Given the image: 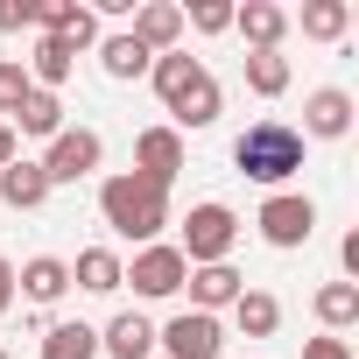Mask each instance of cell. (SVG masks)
<instances>
[{"label": "cell", "mask_w": 359, "mask_h": 359, "mask_svg": "<svg viewBox=\"0 0 359 359\" xmlns=\"http://www.w3.org/2000/svg\"><path fill=\"white\" fill-rule=\"evenodd\" d=\"M99 212H106V226L120 240L155 247V233L169 226V184H155V176H141V169H120V176L99 184Z\"/></svg>", "instance_id": "obj_1"}, {"label": "cell", "mask_w": 359, "mask_h": 359, "mask_svg": "<svg viewBox=\"0 0 359 359\" xmlns=\"http://www.w3.org/2000/svg\"><path fill=\"white\" fill-rule=\"evenodd\" d=\"M233 169L254 176V184H289V176L303 169V134L289 120H254L233 141Z\"/></svg>", "instance_id": "obj_2"}, {"label": "cell", "mask_w": 359, "mask_h": 359, "mask_svg": "<svg viewBox=\"0 0 359 359\" xmlns=\"http://www.w3.org/2000/svg\"><path fill=\"white\" fill-rule=\"evenodd\" d=\"M233 240H240V219H233V205H198L191 219H184V268H219L226 254H233Z\"/></svg>", "instance_id": "obj_3"}, {"label": "cell", "mask_w": 359, "mask_h": 359, "mask_svg": "<svg viewBox=\"0 0 359 359\" xmlns=\"http://www.w3.org/2000/svg\"><path fill=\"white\" fill-rule=\"evenodd\" d=\"M99 155H106V141H99L92 127H64V134L50 141V155H43L50 191H57V184H78V176H92V169H99Z\"/></svg>", "instance_id": "obj_4"}, {"label": "cell", "mask_w": 359, "mask_h": 359, "mask_svg": "<svg viewBox=\"0 0 359 359\" xmlns=\"http://www.w3.org/2000/svg\"><path fill=\"white\" fill-rule=\"evenodd\" d=\"M254 226H261V240H268V247H303V240L317 233V205H310V198H296V191H275V198L261 205V219H254Z\"/></svg>", "instance_id": "obj_5"}, {"label": "cell", "mask_w": 359, "mask_h": 359, "mask_svg": "<svg viewBox=\"0 0 359 359\" xmlns=\"http://www.w3.org/2000/svg\"><path fill=\"white\" fill-rule=\"evenodd\" d=\"M155 338L169 345V359H219V345H226L219 317H205V310H184V317H169Z\"/></svg>", "instance_id": "obj_6"}, {"label": "cell", "mask_w": 359, "mask_h": 359, "mask_svg": "<svg viewBox=\"0 0 359 359\" xmlns=\"http://www.w3.org/2000/svg\"><path fill=\"white\" fill-rule=\"evenodd\" d=\"M36 29L57 36V43H71V50H92L99 43V15L78 8V0H36Z\"/></svg>", "instance_id": "obj_7"}, {"label": "cell", "mask_w": 359, "mask_h": 359, "mask_svg": "<svg viewBox=\"0 0 359 359\" xmlns=\"http://www.w3.org/2000/svg\"><path fill=\"white\" fill-rule=\"evenodd\" d=\"M184 275H191V268H184V254H176V247H141L120 282H134L141 296H176V289H184Z\"/></svg>", "instance_id": "obj_8"}, {"label": "cell", "mask_w": 359, "mask_h": 359, "mask_svg": "<svg viewBox=\"0 0 359 359\" xmlns=\"http://www.w3.org/2000/svg\"><path fill=\"white\" fill-rule=\"evenodd\" d=\"M303 134H317V141H338V134H352V92H338V85H317V92L303 99Z\"/></svg>", "instance_id": "obj_9"}, {"label": "cell", "mask_w": 359, "mask_h": 359, "mask_svg": "<svg viewBox=\"0 0 359 359\" xmlns=\"http://www.w3.org/2000/svg\"><path fill=\"white\" fill-rule=\"evenodd\" d=\"M134 162H141V176H155V184H176V169H184V134L176 127H141Z\"/></svg>", "instance_id": "obj_10"}, {"label": "cell", "mask_w": 359, "mask_h": 359, "mask_svg": "<svg viewBox=\"0 0 359 359\" xmlns=\"http://www.w3.org/2000/svg\"><path fill=\"white\" fill-rule=\"evenodd\" d=\"M233 29L247 36V50H282V36H289V15L275 8V0H247V8H233Z\"/></svg>", "instance_id": "obj_11"}, {"label": "cell", "mask_w": 359, "mask_h": 359, "mask_svg": "<svg viewBox=\"0 0 359 359\" xmlns=\"http://www.w3.org/2000/svg\"><path fill=\"white\" fill-rule=\"evenodd\" d=\"M127 36H134L148 57H162L176 36H184V8H169V0H148V8L134 15V29H127Z\"/></svg>", "instance_id": "obj_12"}, {"label": "cell", "mask_w": 359, "mask_h": 359, "mask_svg": "<svg viewBox=\"0 0 359 359\" xmlns=\"http://www.w3.org/2000/svg\"><path fill=\"white\" fill-rule=\"evenodd\" d=\"M50 198V176H43V162H8V169H0V205H15V212H36Z\"/></svg>", "instance_id": "obj_13"}, {"label": "cell", "mask_w": 359, "mask_h": 359, "mask_svg": "<svg viewBox=\"0 0 359 359\" xmlns=\"http://www.w3.org/2000/svg\"><path fill=\"white\" fill-rule=\"evenodd\" d=\"M184 282H191V310H205V317H212V310H226V303H240V289H247L226 261H219V268H191Z\"/></svg>", "instance_id": "obj_14"}, {"label": "cell", "mask_w": 359, "mask_h": 359, "mask_svg": "<svg viewBox=\"0 0 359 359\" xmlns=\"http://www.w3.org/2000/svg\"><path fill=\"white\" fill-rule=\"evenodd\" d=\"M99 352H113V359H148V352H155V324H148L141 310H120V317L106 324Z\"/></svg>", "instance_id": "obj_15"}, {"label": "cell", "mask_w": 359, "mask_h": 359, "mask_svg": "<svg viewBox=\"0 0 359 359\" xmlns=\"http://www.w3.org/2000/svg\"><path fill=\"white\" fill-rule=\"evenodd\" d=\"M15 282H22V296H29V303H57V296L71 289V261H57V254H36V261L15 275Z\"/></svg>", "instance_id": "obj_16"}, {"label": "cell", "mask_w": 359, "mask_h": 359, "mask_svg": "<svg viewBox=\"0 0 359 359\" xmlns=\"http://www.w3.org/2000/svg\"><path fill=\"white\" fill-rule=\"evenodd\" d=\"M120 275H127V268H120V254H113V247H85V254H78V268H71V282H78V289H92V296H113V289H120Z\"/></svg>", "instance_id": "obj_17"}, {"label": "cell", "mask_w": 359, "mask_h": 359, "mask_svg": "<svg viewBox=\"0 0 359 359\" xmlns=\"http://www.w3.org/2000/svg\"><path fill=\"white\" fill-rule=\"evenodd\" d=\"M71 64H78V50H71V43H57V36H43V43H36V57H29V85L57 92V85L71 78Z\"/></svg>", "instance_id": "obj_18"}, {"label": "cell", "mask_w": 359, "mask_h": 359, "mask_svg": "<svg viewBox=\"0 0 359 359\" xmlns=\"http://www.w3.org/2000/svg\"><path fill=\"white\" fill-rule=\"evenodd\" d=\"M15 120H22V134H43V141H57V134H64V99L36 85V92L15 106Z\"/></svg>", "instance_id": "obj_19"}, {"label": "cell", "mask_w": 359, "mask_h": 359, "mask_svg": "<svg viewBox=\"0 0 359 359\" xmlns=\"http://www.w3.org/2000/svg\"><path fill=\"white\" fill-rule=\"evenodd\" d=\"M317 324L338 338L345 324H359V282H324L317 289Z\"/></svg>", "instance_id": "obj_20"}, {"label": "cell", "mask_w": 359, "mask_h": 359, "mask_svg": "<svg viewBox=\"0 0 359 359\" xmlns=\"http://www.w3.org/2000/svg\"><path fill=\"white\" fill-rule=\"evenodd\" d=\"M233 317H240V331H247V338H275V324H282V303H275L268 289H240Z\"/></svg>", "instance_id": "obj_21"}, {"label": "cell", "mask_w": 359, "mask_h": 359, "mask_svg": "<svg viewBox=\"0 0 359 359\" xmlns=\"http://www.w3.org/2000/svg\"><path fill=\"white\" fill-rule=\"evenodd\" d=\"M99 64H106V78H120V85H127V78H141L155 57H148L134 36H106V43H99Z\"/></svg>", "instance_id": "obj_22"}, {"label": "cell", "mask_w": 359, "mask_h": 359, "mask_svg": "<svg viewBox=\"0 0 359 359\" xmlns=\"http://www.w3.org/2000/svg\"><path fill=\"white\" fill-rule=\"evenodd\" d=\"M247 85H254L261 99H282V92H289V57H282V50H247Z\"/></svg>", "instance_id": "obj_23"}, {"label": "cell", "mask_w": 359, "mask_h": 359, "mask_svg": "<svg viewBox=\"0 0 359 359\" xmlns=\"http://www.w3.org/2000/svg\"><path fill=\"white\" fill-rule=\"evenodd\" d=\"M92 352H99L92 324H50L43 331V359H92Z\"/></svg>", "instance_id": "obj_24"}, {"label": "cell", "mask_w": 359, "mask_h": 359, "mask_svg": "<svg viewBox=\"0 0 359 359\" xmlns=\"http://www.w3.org/2000/svg\"><path fill=\"white\" fill-rule=\"evenodd\" d=\"M345 22H352L345 0H310V8H303V36H310V43H338Z\"/></svg>", "instance_id": "obj_25"}, {"label": "cell", "mask_w": 359, "mask_h": 359, "mask_svg": "<svg viewBox=\"0 0 359 359\" xmlns=\"http://www.w3.org/2000/svg\"><path fill=\"white\" fill-rule=\"evenodd\" d=\"M29 92H36V85H29V71H22V64H0V113H15Z\"/></svg>", "instance_id": "obj_26"}, {"label": "cell", "mask_w": 359, "mask_h": 359, "mask_svg": "<svg viewBox=\"0 0 359 359\" xmlns=\"http://www.w3.org/2000/svg\"><path fill=\"white\" fill-rule=\"evenodd\" d=\"M191 22H198L205 36H219V29H233V8H226V0H198V8H191Z\"/></svg>", "instance_id": "obj_27"}, {"label": "cell", "mask_w": 359, "mask_h": 359, "mask_svg": "<svg viewBox=\"0 0 359 359\" xmlns=\"http://www.w3.org/2000/svg\"><path fill=\"white\" fill-rule=\"evenodd\" d=\"M303 359H352V345L324 331V338H303Z\"/></svg>", "instance_id": "obj_28"}, {"label": "cell", "mask_w": 359, "mask_h": 359, "mask_svg": "<svg viewBox=\"0 0 359 359\" xmlns=\"http://www.w3.org/2000/svg\"><path fill=\"white\" fill-rule=\"evenodd\" d=\"M0 29H36V0H0Z\"/></svg>", "instance_id": "obj_29"}, {"label": "cell", "mask_w": 359, "mask_h": 359, "mask_svg": "<svg viewBox=\"0 0 359 359\" xmlns=\"http://www.w3.org/2000/svg\"><path fill=\"white\" fill-rule=\"evenodd\" d=\"M338 261H345V282H359V233H345V247H338Z\"/></svg>", "instance_id": "obj_30"}, {"label": "cell", "mask_w": 359, "mask_h": 359, "mask_svg": "<svg viewBox=\"0 0 359 359\" xmlns=\"http://www.w3.org/2000/svg\"><path fill=\"white\" fill-rule=\"evenodd\" d=\"M8 303H15V268L0 261V317H8Z\"/></svg>", "instance_id": "obj_31"}, {"label": "cell", "mask_w": 359, "mask_h": 359, "mask_svg": "<svg viewBox=\"0 0 359 359\" xmlns=\"http://www.w3.org/2000/svg\"><path fill=\"white\" fill-rule=\"evenodd\" d=\"M8 162H15V127L0 120V169H8Z\"/></svg>", "instance_id": "obj_32"}, {"label": "cell", "mask_w": 359, "mask_h": 359, "mask_svg": "<svg viewBox=\"0 0 359 359\" xmlns=\"http://www.w3.org/2000/svg\"><path fill=\"white\" fill-rule=\"evenodd\" d=\"M0 359H8V352H0Z\"/></svg>", "instance_id": "obj_33"}]
</instances>
